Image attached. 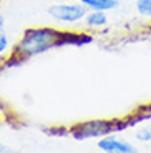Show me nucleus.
Segmentation results:
<instances>
[{
    "mask_svg": "<svg viewBox=\"0 0 151 153\" xmlns=\"http://www.w3.org/2000/svg\"><path fill=\"white\" fill-rule=\"evenodd\" d=\"M61 42V35L52 28H30L23 33L15 52L22 57H35Z\"/></svg>",
    "mask_w": 151,
    "mask_h": 153,
    "instance_id": "1",
    "label": "nucleus"
},
{
    "mask_svg": "<svg viewBox=\"0 0 151 153\" xmlns=\"http://www.w3.org/2000/svg\"><path fill=\"white\" fill-rule=\"evenodd\" d=\"M48 13L58 22L75 23L87 17V8L78 4H55L48 8Z\"/></svg>",
    "mask_w": 151,
    "mask_h": 153,
    "instance_id": "2",
    "label": "nucleus"
},
{
    "mask_svg": "<svg viewBox=\"0 0 151 153\" xmlns=\"http://www.w3.org/2000/svg\"><path fill=\"white\" fill-rule=\"evenodd\" d=\"M98 148L106 153H135L136 152V148L133 145L123 142V140H118L115 137H106L103 140H100Z\"/></svg>",
    "mask_w": 151,
    "mask_h": 153,
    "instance_id": "3",
    "label": "nucleus"
},
{
    "mask_svg": "<svg viewBox=\"0 0 151 153\" xmlns=\"http://www.w3.org/2000/svg\"><path fill=\"white\" fill-rule=\"evenodd\" d=\"M113 126L108 122H88L85 125H81L76 130L75 137L76 138H88V137H98V135H105L108 131H111Z\"/></svg>",
    "mask_w": 151,
    "mask_h": 153,
    "instance_id": "4",
    "label": "nucleus"
},
{
    "mask_svg": "<svg viewBox=\"0 0 151 153\" xmlns=\"http://www.w3.org/2000/svg\"><path fill=\"white\" fill-rule=\"evenodd\" d=\"M58 2H68V0H58ZM81 5L91 8V10H113L118 7V0H78Z\"/></svg>",
    "mask_w": 151,
    "mask_h": 153,
    "instance_id": "5",
    "label": "nucleus"
},
{
    "mask_svg": "<svg viewBox=\"0 0 151 153\" xmlns=\"http://www.w3.org/2000/svg\"><path fill=\"white\" fill-rule=\"evenodd\" d=\"M106 22H108V17H106L105 10H93L90 13H87V23L91 27H105Z\"/></svg>",
    "mask_w": 151,
    "mask_h": 153,
    "instance_id": "6",
    "label": "nucleus"
},
{
    "mask_svg": "<svg viewBox=\"0 0 151 153\" xmlns=\"http://www.w3.org/2000/svg\"><path fill=\"white\" fill-rule=\"evenodd\" d=\"M136 10L143 17H151V0H136Z\"/></svg>",
    "mask_w": 151,
    "mask_h": 153,
    "instance_id": "7",
    "label": "nucleus"
},
{
    "mask_svg": "<svg viewBox=\"0 0 151 153\" xmlns=\"http://www.w3.org/2000/svg\"><path fill=\"white\" fill-rule=\"evenodd\" d=\"M8 48V38L4 32V27H0V55Z\"/></svg>",
    "mask_w": 151,
    "mask_h": 153,
    "instance_id": "8",
    "label": "nucleus"
},
{
    "mask_svg": "<svg viewBox=\"0 0 151 153\" xmlns=\"http://www.w3.org/2000/svg\"><path fill=\"white\" fill-rule=\"evenodd\" d=\"M0 152L4 153V152H8V150H7V148H5V146H4V145H0Z\"/></svg>",
    "mask_w": 151,
    "mask_h": 153,
    "instance_id": "9",
    "label": "nucleus"
},
{
    "mask_svg": "<svg viewBox=\"0 0 151 153\" xmlns=\"http://www.w3.org/2000/svg\"><path fill=\"white\" fill-rule=\"evenodd\" d=\"M0 27H4V17L0 15Z\"/></svg>",
    "mask_w": 151,
    "mask_h": 153,
    "instance_id": "10",
    "label": "nucleus"
},
{
    "mask_svg": "<svg viewBox=\"0 0 151 153\" xmlns=\"http://www.w3.org/2000/svg\"><path fill=\"white\" fill-rule=\"evenodd\" d=\"M2 115H4V107L0 105V118H2Z\"/></svg>",
    "mask_w": 151,
    "mask_h": 153,
    "instance_id": "11",
    "label": "nucleus"
}]
</instances>
